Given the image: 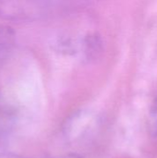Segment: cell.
<instances>
[{
  "label": "cell",
  "mask_w": 157,
  "mask_h": 158,
  "mask_svg": "<svg viewBox=\"0 0 157 158\" xmlns=\"http://www.w3.org/2000/svg\"><path fill=\"white\" fill-rule=\"evenodd\" d=\"M103 50V42L97 34H88L80 41H75V53L80 54L84 60L98 57Z\"/></svg>",
  "instance_id": "7a4b0ae2"
},
{
  "label": "cell",
  "mask_w": 157,
  "mask_h": 158,
  "mask_svg": "<svg viewBox=\"0 0 157 158\" xmlns=\"http://www.w3.org/2000/svg\"><path fill=\"white\" fill-rule=\"evenodd\" d=\"M16 44V33L9 26H0V63L12 53Z\"/></svg>",
  "instance_id": "3957f363"
},
{
  "label": "cell",
  "mask_w": 157,
  "mask_h": 158,
  "mask_svg": "<svg viewBox=\"0 0 157 158\" xmlns=\"http://www.w3.org/2000/svg\"><path fill=\"white\" fill-rule=\"evenodd\" d=\"M0 158H28L21 156L19 155L14 154V153H2L0 154ZM53 158H81L79 155L77 154H68V155H63V156H59Z\"/></svg>",
  "instance_id": "277c9868"
},
{
  "label": "cell",
  "mask_w": 157,
  "mask_h": 158,
  "mask_svg": "<svg viewBox=\"0 0 157 158\" xmlns=\"http://www.w3.org/2000/svg\"><path fill=\"white\" fill-rule=\"evenodd\" d=\"M154 103H155V104H156V105H157V96L155 97V99L154 100Z\"/></svg>",
  "instance_id": "5b68a950"
},
{
  "label": "cell",
  "mask_w": 157,
  "mask_h": 158,
  "mask_svg": "<svg viewBox=\"0 0 157 158\" xmlns=\"http://www.w3.org/2000/svg\"><path fill=\"white\" fill-rule=\"evenodd\" d=\"M88 0H0V18L7 20L32 21L74 9Z\"/></svg>",
  "instance_id": "6da1fadb"
}]
</instances>
